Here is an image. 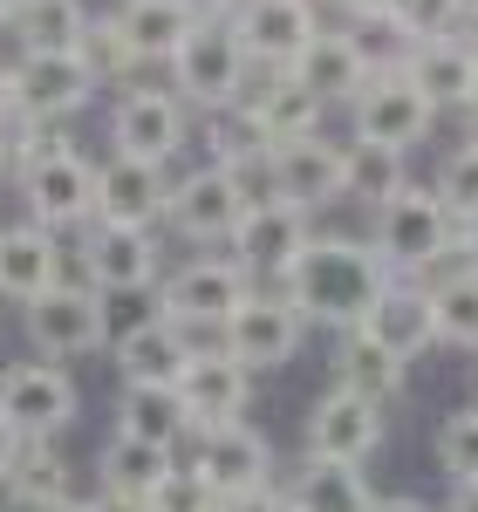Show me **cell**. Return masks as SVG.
<instances>
[{
	"label": "cell",
	"instance_id": "obj_1",
	"mask_svg": "<svg viewBox=\"0 0 478 512\" xmlns=\"http://www.w3.org/2000/svg\"><path fill=\"white\" fill-rule=\"evenodd\" d=\"M280 301L301 321H321V328H362V315L376 308V294L390 287V267L369 253V239H315L280 267Z\"/></svg>",
	"mask_w": 478,
	"mask_h": 512
},
{
	"label": "cell",
	"instance_id": "obj_2",
	"mask_svg": "<svg viewBox=\"0 0 478 512\" xmlns=\"http://www.w3.org/2000/svg\"><path fill=\"white\" fill-rule=\"evenodd\" d=\"M246 294H253V280H246V267H239L233 253H205V260H185L158 287V315L178 328L185 355H212L226 315H233Z\"/></svg>",
	"mask_w": 478,
	"mask_h": 512
},
{
	"label": "cell",
	"instance_id": "obj_3",
	"mask_svg": "<svg viewBox=\"0 0 478 512\" xmlns=\"http://www.w3.org/2000/svg\"><path fill=\"white\" fill-rule=\"evenodd\" d=\"M164 69H171V96L185 110H205V117L233 110L239 96H246V82H253V62L239 48L233 21H192V35L178 41V55Z\"/></svg>",
	"mask_w": 478,
	"mask_h": 512
},
{
	"label": "cell",
	"instance_id": "obj_4",
	"mask_svg": "<svg viewBox=\"0 0 478 512\" xmlns=\"http://www.w3.org/2000/svg\"><path fill=\"white\" fill-rule=\"evenodd\" d=\"M21 335H28L35 362H55V369H69L76 355L110 349L103 294H89V287H76V280H55L48 294L21 301Z\"/></svg>",
	"mask_w": 478,
	"mask_h": 512
},
{
	"label": "cell",
	"instance_id": "obj_5",
	"mask_svg": "<svg viewBox=\"0 0 478 512\" xmlns=\"http://www.w3.org/2000/svg\"><path fill=\"white\" fill-rule=\"evenodd\" d=\"M76 417H82V390L69 369H55V362L0 369V424L14 431V444H55Z\"/></svg>",
	"mask_w": 478,
	"mask_h": 512
},
{
	"label": "cell",
	"instance_id": "obj_6",
	"mask_svg": "<svg viewBox=\"0 0 478 512\" xmlns=\"http://www.w3.org/2000/svg\"><path fill=\"white\" fill-rule=\"evenodd\" d=\"M369 253L390 267V280L431 274L444 253H451V219H444V205L431 192H417V185L390 192L376 205V239H369Z\"/></svg>",
	"mask_w": 478,
	"mask_h": 512
},
{
	"label": "cell",
	"instance_id": "obj_7",
	"mask_svg": "<svg viewBox=\"0 0 478 512\" xmlns=\"http://www.w3.org/2000/svg\"><path fill=\"white\" fill-rule=\"evenodd\" d=\"M158 260L164 246L158 233H130V226H82L76 233V280L103 301H137L158 287Z\"/></svg>",
	"mask_w": 478,
	"mask_h": 512
},
{
	"label": "cell",
	"instance_id": "obj_8",
	"mask_svg": "<svg viewBox=\"0 0 478 512\" xmlns=\"http://www.w3.org/2000/svg\"><path fill=\"white\" fill-rule=\"evenodd\" d=\"M14 185H21V205H28V226H41L55 239L82 233L96 219V164L82 158L76 144H62V151L35 158L28 171H14Z\"/></svg>",
	"mask_w": 478,
	"mask_h": 512
},
{
	"label": "cell",
	"instance_id": "obj_9",
	"mask_svg": "<svg viewBox=\"0 0 478 512\" xmlns=\"http://www.w3.org/2000/svg\"><path fill=\"white\" fill-rule=\"evenodd\" d=\"M192 144V110L171 96V89H151V82H130L110 110V158H137L171 171V158Z\"/></svg>",
	"mask_w": 478,
	"mask_h": 512
},
{
	"label": "cell",
	"instance_id": "obj_10",
	"mask_svg": "<svg viewBox=\"0 0 478 512\" xmlns=\"http://www.w3.org/2000/svg\"><path fill=\"white\" fill-rule=\"evenodd\" d=\"M7 76H14V117L48 123V130H62L69 117H82L89 96H96V82H89V69L76 62V48H69V55H14Z\"/></svg>",
	"mask_w": 478,
	"mask_h": 512
},
{
	"label": "cell",
	"instance_id": "obj_11",
	"mask_svg": "<svg viewBox=\"0 0 478 512\" xmlns=\"http://www.w3.org/2000/svg\"><path fill=\"white\" fill-rule=\"evenodd\" d=\"M301 335H308V321L294 315L280 294H246L226 315V328H219V349L253 376V369H287L301 355Z\"/></svg>",
	"mask_w": 478,
	"mask_h": 512
},
{
	"label": "cell",
	"instance_id": "obj_12",
	"mask_svg": "<svg viewBox=\"0 0 478 512\" xmlns=\"http://www.w3.org/2000/svg\"><path fill=\"white\" fill-rule=\"evenodd\" d=\"M178 410H185V424L192 431H226V424H246V403H253V376L239 369L226 349L212 355H185V369H178Z\"/></svg>",
	"mask_w": 478,
	"mask_h": 512
},
{
	"label": "cell",
	"instance_id": "obj_13",
	"mask_svg": "<svg viewBox=\"0 0 478 512\" xmlns=\"http://www.w3.org/2000/svg\"><path fill=\"white\" fill-rule=\"evenodd\" d=\"M349 110H356V144H383V151H397V158L410 151V144H424V137H431V123H438V110L403 82V69L369 76Z\"/></svg>",
	"mask_w": 478,
	"mask_h": 512
},
{
	"label": "cell",
	"instance_id": "obj_14",
	"mask_svg": "<svg viewBox=\"0 0 478 512\" xmlns=\"http://www.w3.org/2000/svg\"><path fill=\"white\" fill-rule=\"evenodd\" d=\"M164 205H171V171L137 164V158H103V164H96V219H89V226L158 233Z\"/></svg>",
	"mask_w": 478,
	"mask_h": 512
},
{
	"label": "cell",
	"instance_id": "obj_15",
	"mask_svg": "<svg viewBox=\"0 0 478 512\" xmlns=\"http://www.w3.org/2000/svg\"><path fill=\"white\" fill-rule=\"evenodd\" d=\"M226 21H233V35H239V48H246L253 69H287V62L321 35L315 0H239Z\"/></svg>",
	"mask_w": 478,
	"mask_h": 512
},
{
	"label": "cell",
	"instance_id": "obj_16",
	"mask_svg": "<svg viewBox=\"0 0 478 512\" xmlns=\"http://www.w3.org/2000/svg\"><path fill=\"white\" fill-rule=\"evenodd\" d=\"M185 465L212 485V499H239V492L274 485V444L253 424H226V431H205L199 458H185Z\"/></svg>",
	"mask_w": 478,
	"mask_h": 512
},
{
	"label": "cell",
	"instance_id": "obj_17",
	"mask_svg": "<svg viewBox=\"0 0 478 512\" xmlns=\"http://www.w3.org/2000/svg\"><path fill=\"white\" fill-rule=\"evenodd\" d=\"M164 219H171V233L178 239H233V226L246 219V198L233 192V178L219 171V164H199V171H185V178H171V205H164Z\"/></svg>",
	"mask_w": 478,
	"mask_h": 512
},
{
	"label": "cell",
	"instance_id": "obj_18",
	"mask_svg": "<svg viewBox=\"0 0 478 512\" xmlns=\"http://www.w3.org/2000/svg\"><path fill=\"white\" fill-rule=\"evenodd\" d=\"M55 280H76L62 239L41 233V226H28V219H21V226H0V308H7V301H14V308L35 301V294H48Z\"/></svg>",
	"mask_w": 478,
	"mask_h": 512
},
{
	"label": "cell",
	"instance_id": "obj_19",
	"mask_svg": "<svg viewBox=\"0 0 478 512\" xmlns=\"http://www.w3.org/2000/svg\"><path fill=\"white\" fill-rule=\"evenodd\" d=\"M383 410L376 403H362L349 390H328L308 410V458H328V465H362L376 444H383Z\"/></svg>",
	"mask_w": 478,
	"mask_h": 512
},
{
	"label": "cell",
	"instance_id": "obj_20",
	"mask_svg": "<svg viewBox=\"0 0 478 512\" xmlns=\"http://www.w3.org/2000/svg\"><path fill=\"white\" fill-rule=\"evenodd\" d=\"M362 335L376 342L383 355H397L403 369L417 362V355L438 342V315H431V287H417V280H390L383 294H376V308L362 315Z\"/></svg>",
	"mask_w": 478,
	"mask_h": 512
},
{
	"label": "cell",
	"instance_id": "obj_21",
	"mask_svg": "<svg viewBox=\"0 0 478 512\" xmlns=\"http://www.w3.org/2000/svg\"><path fill=\"white\" fill-rule=\"evenodd\" d=\"M287 76H294V82H301V89L321 103V110H328V103H356L362 82L376 76V69L362 62V48L349 41V28H321V35L308 41L294 62H287Z\"/></svg>",
	"mask_w": 478,
	"mask_h": 512
},
{
	"label": "cell",
	"instance_id": "obj_22",
	"mask_svg": "<svg viewBox=\"0 0 478 512\" xmlns=\"http://www.w3.org/2000/svg\"><path fill=\"white\" fill-rule=\"evenodd\" d=\"M233 260L246 267V280L253 274H280L301 246H308V212H294V205H246V219L233 226Z\"/></svg>",
	"mask_w": 478,
	"mask_h": 512
},
{
	"label": "cell",
	"instance_id": "obj_23",
	"mask_svg": "<svg viewBox=\"0 0 478 512\" xmlns=\"http://www.w3.org/2000/svg\"><path fill=\"white\" fill-rule=\"evenodd\" d=\"M274 198L294 212H315L328 198H342V151L328 137H294L274 144Z\"/></svg>",
	"mask_w": 478,
	"mask_h": 512
},
{
	"label": "cell",
	"instance_id": "obj_24",
	"mask_svg": "<svg viewBox=\"0 0 478 512\" xmlns=\"http://www.w3.org/2000/svg\"><path fill=\"white\" fill-rule=\"evenodd\" d=\"M110 349H117L123 390H171L178 369H185V342H178V328L164 315H144L137 328H123Z\"/></svg>",
	"mask_w": 478,
	"mask_h": 512
},
{
	"label": "cell",
	"instance_id": "obj_25",
	"mask_svg": "<svg viewBox=\"0 0 478 512\" xmlns=\"http://www.w3.org/2000/svg\"><path fill=\"white\" fill-rule=\"evenodd\" d=\"M472 41L465 35H444V41H417L410 55H403V82L431 103V110H465V96H472Z\"/></svg>",
	"mask_w": 478,
	"mask_h": 512
},
{
	"label": "cell",
	"instance_id": "obj_26",
	"mask_svg": "<svg viewBox=\"0 0 478 512\" xmlns=\"http://www.w3.org/2000/svg\"><path fill=\"white\" fill-rule=\"evenodd\" d=\"M0 492H7L14 512H55L62 499H76V465L55 444H14V458L0 472Z\"/></svg>",
	"mask_w": 478,
	"mask_h": 512
},
{
	"label": "cell",
	"instance_id": "obj_27",
	"mask_svg": "<svg viewBox=\"0 0 478 512\" xmlns=\"http://www.w3.org/2000/svg\"><path fill=\"white\" fill-rule=\"evenodd\" d=\"M117 35L123 48L137 55V69H151V62H171L178 55V41L192 35V14L178 7V0H117Z\"/></svg>",
	"mask_w": 478,
	"mask_h": 512
},
{
	"label": "cell",
	"instance_id": "obj_28",
	"mask_svg": "<svg viewBox=\"0 0 478 512\" xmlns=\"http://www.w3.org/2000/svg\"><path fill=\"white\" fill-rule=\"evenodd\" d=\"M280 499H287V512H369L376 506L362 465H328V458H308L301 472L287 478Z\"/></svg>",
	"mask_w": 478,
	"mask_h": 512
},
{
	"label": "cell",
	"instance_id": "obj_29",
	"mask_svg": "<svg viewBox=\"0 0 478 512\" xmlns=\"http://www.w3.org/2000/svg\"><path fill=\"white\" fill-rule=\"evenodd\" d=\"M335 390H349V396H362V403H397L403 396V362L397 355H383L362 328H349L342 335V349H335Z\"/></svg>",
	"mask_w": 478,
	"mask_h": 512
},
{
	"label": "cell",
	"instance_id": "obj_30",
	"mask_svg": "<svg viewBox=\"0 0 478 512\" xmlns=\"http://www.w3.org/2000/svg\"><path fill=\"white\" fill-rule=\"evenodd\" d=\"M178 465V451H158V444H137V437H117L103 444L96 458V492H130V499H151V485Z\"/></svg>",
	"mask_w": 478,
	"mask_h": 512
},
{
	"label": "cell",
	"instance_id": "obj_31",
	"mask_svg": "<svg viewBox=\"0 0 478 512\" xmlns=\"http://www.w3.org/2000/svg\"><path fill=\"white\" fill-rule=\"evenodd\" d=\"M117 437H137V444H158V451H178L192 424L178 410V390H123L117 396Z\"/></svg>",
	"mask_w": 478,
	"mask_h": 512
},
{
	"label": "cell",
	"instance_id": "obj_32",
	"mask_svg": "<svg viewBox=\"0 0 478 512\" xmlns=\"http://www.w3.org/2000/svg\"><path fill=\"white\" fill-rule=\"evenodd\" d=\"M89 28V7L82 0H35V7H14V28L21 55H69L76 35Z\"/></svg>",
	"mask_w": 478,
	"mask_h": 512
},
{
	"label": "cell",
	"instance_id": "obj_33",
	"mask_svg": "<svg viewBox=\"0 0 478 512\" xmlns=\"http://www.w3.org/2000/svg\"><path fill=\"white\" fill-rule=\"evenodd\" d=\"M390 192H403V158L383 151V144H342V198H362V205H383Z\"/></svg>",
	"mask_w": 478,
	"mask_h": 512
},
{
	"label": "cell",
	"instance_id": "obj_34",
	"mask_svg": "<svg viewBox=\"0 0 478 512\" xmlns=\"http://www.w3.org/2000/svg\"><path fill=\"white\" fill-rule=\"evenodd\" d=\"M76 62L89 69L96 89H117V82L130 89V82H137V55L123 48V35H117V21H110V14H89V28L76 35Z\"/></svg>",
	"mask_w": 478,
	"mask_h": 512
},
{
	"label": "cell",
	"instance_id": "obj_35",
	"mask_svg": "<svg viewBox=\"0 0 478 512\" xmlns=\"http://www.w3.org/2000/svg\"><path fill=\"white\" fill-rule=\"evenodd\" d=\"M431 315H438V342L478 349V274L438 280V287H431Z\"/></svg>",
	"mask_w": 478,
	"mask_h": 512
},
{
	"label": "cell",
	"instance_id": "obj_36",
	"mask_svg": "<svg viewBox=\"0 0 478 512\" xmlns=\"http://www.w3.org/2000/svg\"><path fill=\"white\" fill-rule=\"evenodd\" d=\"M431 458L451 485H478V410H458L444 417L438 437H431Z\"/></svg>",
	"mask_w": 478,
	"mask_h": 512
},
{
	"label": "cell",
	"instance_id": "obj_37",
	"mask_svg": "<svg viewBox=\"0 0 478 512\" xmlns=\"http://www.w3.org/2000/svg\"><path fill=\"white\" fill-rule=\"evenodd\" d=\"M431 198L444 205V219H451V226L478 212V151H472V144H458V151L444 158V171H438V192H431Z\"/></svg>",
	"mask_w": 478,
	"mask_h": 512
},
{
	"label": "cell",
	"instance_id": "obj_38",
	"mask_svg": "<svg viewBox=\"0 0 478 512\" xmlns=\"http://www.w3.org/2000/svg\"><path fill=\"white\" fill-rule=\"evenodd\" d=\"M144 506H151V512H219V499H212V485H205L192 465H171V472L151 485Z\"/></svg>",
	"mask_w": 478,
	"mask_h": 512
},
{
	"label": "cell",
	"instance_id": "obj_39",
	"mask_svg": "<svg viewBox=\"0 0 478 512\" xmlns=\"http://www.w3.org/2000/svg\"><path fill=\"white\" fill-rule=\"evenodd\" d=\"M219 512H287L274 485H260V492H239V499H219Z\"/></svg>",
	"mask_w": 478,
	"mask_h": 512
},
{
	"label": "cell",
	"instance_id": "obj_40",
	"mask_svg": "<svg viewBox=\"0 0 478 512\" xmlns=\"http://www.w3.org/2000/svg\"><path fill=\"white\" fill-rule=\"evenodd\" d=\"M89 506L96 512H151L144 499H130V492H89Z\"/></svg>",
	"mask_w": 478,
	"mask_h": 512
},
{
	"label": "cell",
	"instance_id": "obj_41",
	"mask_svg": "<svg viewBox=\"0 0 478 512\" xmlns=\"http://www.w3.org/2000/svg\"><path fill=\"white\" fill-rule=\"evenodd\" d=\"M178 7H185L192 21H226V14H233L239 0H178Z\"/></svg>",
	"mask_w": 478,
	"mask_h": 512
},
{
	"label": "cell",
	"instance_id": "obj_42",
	"mask_svg": "<svg viewBox=\"0 0 478 512\" xmlns=\"http://www.w3.org/2000/svg\"><path fill=\"white\" fill-rule=\"evenodd\" d=\"M451 239H458V253L478 267V212H472V219H458V226H451Z\"/></svg>",
	"mask_w": 478,
	"mask_h": 512
},
{
	"label": "cell",
	"instance_id": "obj_43",
	"mask_svg": "<svg viewBox=\"0 0 478 512\" xmlns=\"http://www.w3.org/2000/svg\"><path fill=\"white\" fill-rule=\"evenodd\" d=\"M0 123H14V76H7V62H0Z\"/></svg>",
	"mask_w": 478,
	"mask_h": 512
},
{
	"label": "cell",
	"instance_id": "obj_44",
	"mask_svg": "<svg viewBox=\"0 0 478 512\" xmlns=\"http://www.w3.org/2000/svg\"><path fill=\"white\" fill-rule=\"evenodd\" d=\"M444 512H478V485H458V492H451V506Z\"/></svg>",
	"mask_w": 478,
	"mask_h": 512
},
{
	"label": "cell",
	"instance_id": "obj_45",
	"mask_svg": "<svg viewBox=\"0 0 478 512\" xmlns=\"http://www.w3.org/2000/svg\"><path fill=\"white\" fill-rule=\"evenodd\" d=\"M0 178H14V130L0 123Z\"/></svg>",
	"mask_w": 478,
	"mask_h": 512
},
{
	"label": "cell",
	"instance_id": "obj_46",
	"mask_svg": "<svg viewBox=\"0 0 478 512\" xmlns=\"http://www.w3.org/2000/svg\"><path fill=\"white\" fill-rule=\"evenodd\" d=\"M369 512H431V506H424V499H376Z\"/></svg>",
	"mask_w": 478,
	"mask_h": 512
},
{
	"label": "cell",
	"instance_id": "obj_47",
	"mask_svg": "<svg viewBox=\"0 0 478 512\" xmlns=\"http://www.w3.org/2000/svg\"><path fill=\"white\" fill-rule=\"evenodd\" d=\"M321 7H335V14H369L376 0H321Z\"/></svg>",
	"mask_w": 478,
	"mask_h": 512
},
{
	"label": "cell",
	"instance_id": "obj_48",
	"mask_svg": "<svg viewBox=\"0 0 478 512\" xmlns=\"http://www.w3.org/2000/svg\"><path fill=\"white\" fill-rule=\"evenodd\" d=\"M7 458H14V431L0 424V472H7Z\"/></svg>",
	"mask_w": 478,
	"mask_h": 512
},
{
	"label": "cell",
	"instance_id": "obj_49",
	"mask_svg": "<svg viewBox=\"0 0 478 512\" xmlns=\"http://www.w3.org/2000/svg\"><path fill=\"white\" fill-rule=\"evenodd\" d=\"M14 7H21V0H0V35L14 28Z\"/></svg>",
	"mask_w": 478,
	"mask_h": 512
},
{
	"label": "cell",
	"instance_id": "obj_50",
	"mask_svg": "<svg viewBox=\"0 0 478 512\" xmlns=\"http://www.w3.org/2000/svg\"><path fill=\"white\" fill-rule=\"evenodd\" d=\"M55 512H96V506H89V499H82V492H76V499H62V506H55Z\"/></svg>",
	"mask_w": 478,
	"mask_h": 512
},
{
	"label": "cell",
	"instance_id": "obj_51",
	"mask_svg": "<svg viewBox=\"0 0 478 512\" xmlns=\"http://www.w3.org/2000/svg\"><path fill=\"white\" fill-rule=\"evenodd\" d=\"M472 55H478V48H472ZM465 110L478 117V62H472V96H465Z\"/></svg>",
	"mask_w": 478,
	"mask_h": 512
},
{
	"label": "cell",
	"instance_id": "obj_52",
	"mask_svg": "<svg viewBox=\"0 0 478 512\" xmlns=\"http://www.w3.org/2000/svg\"><path fill=\"white\" fill-rule=\"evenodd\" d=\"M458 14H465V21H472V14H478V0H458Z\"/></svg>",
	"mask_w": 478,
	"mask_h": 512
},
{
	"label": "cell",
	"instance_id": "obj_53",
	"mask_svg": "<svg viewBox=\"0 0 478 512\" xmlns=\"http://www.w3.org/2000/svg\"><path fill=\"white\" fill-rule=\"evenodd\" d=\"M465 41H472V48H478V14H472V35H465Z\"/></svg>",
	"mask_w": 478,
	"mask_h": 512
},
{
	"label": "cell",
	"instance_id": "obj_54",
	"mask_svg": "<svg viewBox=\"0 0 478 512\" xmlns=\"http://www.w3.org/2000/svg\"><path fill=\"white\" fill-rule=\"evenodd\" d=\"M465 144H472V151H478V123H472V137H465Z\"/></svg>",
	"mask_w": 478,
	"mask_h": 512
},
{
	"label": "cell",
	"instance_id": "obj_55",
	"mask_svg": "<svg viewBox=\"0 0 478 512\" xmlns=\"http://www.w3.org/2000/svg\"><path fill=\"white\" fill-rule=\"evenodd\" d=\"M21 7H35V0H21Z\"/></svg>",
	"mask_w": 478,
	"mask_h": 512
}]
</instances>
